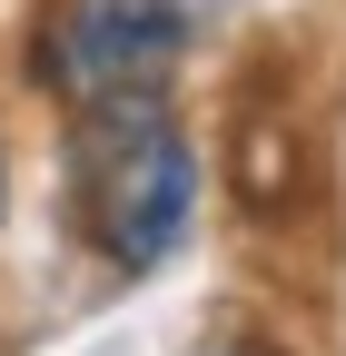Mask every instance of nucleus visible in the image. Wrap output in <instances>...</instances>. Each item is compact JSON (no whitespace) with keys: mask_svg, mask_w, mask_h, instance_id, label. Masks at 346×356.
<instances>
[{"mask_svg":"<svg viewBox=\"0 0 346 356\" xmlns=\"http://www.w3.org/2000/svg\"><path fill=\"white\" fill-rule=\"evenodd\" d=\"M208 0H50L30 30V79H50L69 109L158 99L168 70L188 60Z\"/></svg>","mask_w":346,"mask_h":356,"instance_id":"f03ea898","label":"nucleus"},{"mask_svg":"<svg viewBox=\"0 0 346 356\" xmlns=\"http://www.w3.org/2000/svg\"><path fill=\"white\" fill-rule=\"evenodd\" d=\"M69 208H79V228H90V248L109 267H158L188 238L198 159H188V129L168 119V99L79 109V129H69Z\"/></svg>","mask_w":346,"mask_h":356,"instance_id":"f257e3e1","label":"nucleus"}]
</instances>
